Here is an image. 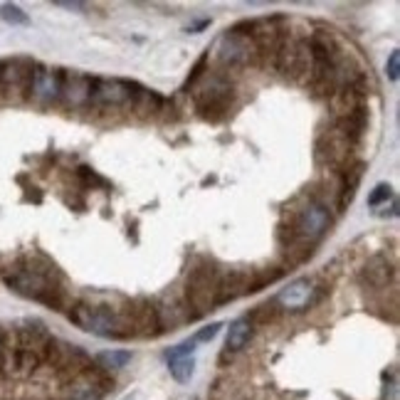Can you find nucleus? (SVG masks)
Listing matches in <instances>:
<instances>
[{"mask_svg": "<svg viewBox=\"0 0 400 400\" xmlns=\"http://www.w3.org/2000/svg\"><path fill=\"white\" fill-rule=\"evenodd\" d=\"M69 321L84 331L104 336V339H131L134 336L126 304H123V309H117L106 307V304L94 307V304L77 302L74 307H69Z\"/></svg>", "mask_w": 400, "mask_h": 400, "instance_id": "obj_1", "label": "nucleus"}, {"mask_svg": "<svg viewBox=\"0 0 400 400\" xmlns=\"http://www.w3.org/2000/svg\"><path fill=\"white\" fill-rule=\"evenodd\" d=\"M294 230L299 237L309 242H319L321 235L327 233L329 225H331V215H329V205L319 203V200H309V205H304L302 210L292 213L290 220H284Z\"/></svg>", "mask_w": 400, "mask_h": 400, "instance_id": "obj_5", "label": "nucleus"}, {"mask_svg": "<svg viewBox=\"0 0 400 400\" xmlns=\"http://www.w3.org/2000/svg\"><path fill=\"white\" fill-rule=\"evenodd\" d=\"M193 104H196L198 114L205 121H222L230 117V111L235 106V86L230 84L225 77H213L208 84H203L193 94Z\"/></svg>", "mask_w": 400, "mask_h": 400, "instance_id": "obj_3", "label": "nucleus"}, {"mask_svg": "<svg viewBox=\"0 0 400 400\" xmlns=\"http://www.w3.org/2000/svg\"><path fill=\"white\" fill-rule=\"evenodd\" d=\"M364 173H366V161L361 158H353L344 171L339 173V185H341V196H339V208H349L353 203V198H356V191L361 180H364Z\"/></svg>", "mask_w": 400, "mask_h": 400, "instance_id": "obj_13", "label": "nucleus"}, {"mask_svg": "<svg viewBox=\"0 0 400 400\" xmlns=\"http://www.w3.org/2000/svg\"><path fill=\"white\" fill-rule=\"evenodd\" d=\"M333 126H336V129H339L341 134L353 143V146H356V143L366 136V129H368V109H366V106H358V109L351 111V114L336 119Z\"/></svg>", "mask_w": 400, "mask_h": 400, "instance_id": "obj_14", "label": "nucleus"}, {"mask_svg": "<svg viewBox=\"0 0 400 400\" xmlns=\"http://www.w3.org/2000/svg\"><path fill=\"white\" fill-rule=\"evenodd\" d=\"M131 361V353L129 351H104L97 356V364L102 370H117V368H123V366Z\"/></svg>", "mask_w": 400, "mask_h": 400, "instance_id": "obj_19", "label": "nucleus"}, {"mask_svg": "<svg viewBox=\"0 0 400 400\" xmlns=\"http://www.w3.org/2000/svg\"><path fill=\"white\" fill-rule=\"evenodd\" d=\"M386 74H388V80L398 82V77H400V52L398 49L390 52L388 62H386Z\"/></svg>", "mask_w": 400, "mask_h": 400, "instance_id": "obj_22", "label": "nucleus"}, {"mask_svg": "<svg viewBox=\"0 0 400 400\" xmlns=\"http://www.w3.org/2000/svg\"><path fill=\"white\" fill-rule=\"evenodd\" d=\"M0 18L10 25H27L30 23V18H27L18 5H3L0 8Z\"/></svg>", "mask_w": 400, "mask_h": 400, "instance_id": "obj_20", "label": "nucleus"}, {"mask_svg": "<svg viewBox=\"0 0 400 400\" xmlns=\"http://www.w3.org/2000/svg\"><path fill=\"white\" fill-rule=\"evenodd\" d=\"M311 284L307 282V279H299V282H294L287 292H282V294L277 296V304L284 309H294V311H299V309L309 307L311 304Z\"/></svg>", "mask_w": 400, "mask_h": 400, "instance_id": "obj_16", "label": "nucleus"}, {"mask_svg": "<svg viewBox=\"0 0 400 400\" xmlns=\"http://www.w3.org/2000/svg\"><path fill=\"white\" fill-rule=\"evenodd\" d=\"M139 84L136 82H121V80H92V92L89 102L106 106H134Z\"/></svg>", "mask_w": 400, "mask_h": 400, "instance_id": "obj_6", "label": "nucleus"}, {"mask_svg": "<svg viewBox=\"0 0 400 400\" xmlns=\"http://www.w3.org/2000/svg\"><path fill=\"white\" fill-rule=\"evenodd\" d=\"M129 307V319L131 327H134V336H158L161 327H158V316H156V304L151 299H131L126 302Z\"/></svg>", "mask_w": 400, "mask_h": 400, "instance_id": "obj_9", "label": "nucleus"}, {"mask_svg": "<svg viewBox=\"0 0 400 400\" xmlns=\"http://www.w3.org/2000/svg\"><path fill=\"white\" fill-rule=\"evenodd\" d=\"M62 80H64V72H62V69H47V67L35 64L30 94L37 102H52V99H57L62 94Z\"/></svg>", "mask_w": 400, "mask_h": 400, "instance_id": "obj_10", "label": "nucleus"}, {"mask_svg": "<svg viewBox=\"0 0 400 400\" xmlns=\"http://www.w3.org/2000/svg\"><path fill=\"white\" fill-rule=\"evenodd\" d=\"M353 148L356 146L333 126L331 131H324V134H319V139H316V146H314L316 163L341 173L353 161Z\"/></svg>", "mask_w": 400, "mask_h": 400, "instance_id": "obj_4", "label": "nucleus"}, {"mask_svg": "<svg viewBox=\"0 0 400 400\" xmlns=\"http://www.w3.org/2000/svg\"><path fill=\"white\" fill-rule=\"evenodd\" d=\"M77 173H80V178L84 180L86 185H104V188H106V180H104V178H99V176H97V173L92 171V168L82 166V168H80V171H77Z\"/></svg>", "mask_w": 400, "mask_h": 400, "instance_id": "obj_24", "label": "nucleus"}, {"mask_svg": "<svg viewBox=\"0 0 400 400\" xmlns=\"http://www.w3.org/2000/svg\"><path fill=\"white\" fill-rule=\"evenodd\" d=\"M390 196H393V191H390V185H386V183L376 185V188H373V193L368 196V205H370V208H378V205L386 203V200H388Z\"/></svg>", "mask_w": 400, "mask_h": 400, "instance_id": "obj_21", "label": "nucleus"}, {"mask_svg": "<svg viewBox=\"0 0 400 400\" xmlns=\"http://www.w3.org/2000/svg\"><path fill=\"white\" fill-rule=\"evenodd\" d=\"M193 351H196V341L188 339L183 344L173 346L171 351L166 353L168 358V370L171 376L178 383H188L193 376V368H196V361H193Z\"/></svg>", "mask_w": 400, "mask_h": 400, "instance_id": "obj_11", "label": "nucleus"}, {"mask_svg": "<svg viewBox=\"0 0 400 400\" xmlns=\"http://www.w3.org/2000/svg\"><path fill=\"white\" fill-rule=\"evenodd\" d=\"M257 292L255 282V270H228L220 272V282H217V307L220 304L237 302L242 296Z\"/></svg>", "mask_w": 400, "mask_h": 400, "instance_id": "obj_7", "label": "nucleus"}, {"mask_svg": "<svg viewBox=\"0 0 400 400\" xmlns=\"http://www.w3.org/2000/svg\"><path fill=\"white\" fill-rule=\"evenodd\" d=\"M156 316H158V327H161V333L168 331V329H178L188 321H196L191 314V307L185 302L183 292H171L156 304Z\"/></svg>", "mask_w": 400, "mask_h": 400, "instance_id": "obj_8", "label": "nucleus"}, {"mask_svg": "<svg viewBox=\"0 0 400 400\" xmlns=\"http://www.w3.org/2000/svg\"><path fill=\"white\" fill-rule=\"evenodd\" d=\"M205 64H208V55H203L200 60H198V64L193 67V72H191V77H188V82H185V89L188 86H196V82L203 77V69H205Z\"/></svg>", "mask_w": 400, "mask_h": 400, "instance_id": "obj_25", "label": "nucleus"}, {"mask_svg": "<svg viewBox=\"0 0 400 400\" xmlns=\"http://www.w3.org/2000/svg\"><path fill=\"white\" fill-rule=\"evenodd\" d=\"M222 329V324H210V327H205L203 331H198L196 336H193V341H196V344H203V341H213L217 336V331H220Z\"/></svg>", "mask_w": 400, "mask_h": 400, "instance_id": "obj_23", "label": "nucleus"}, {"mask_svg": "<svg viewBox=\"0 0 400 400\" xmlns=\"http://www.w3.org/2000/svg\"><path fill=\"white\" fill-rule=\"evenodd\" d=\"M250 336H252V324L247 319H237L230 324L228 329V341H225V351L228 353H237L242 351L247 346V341H250Z\"/></svg>", "mask_w": 400, "mask_h": 400, "instance_id": "obj_17", "label": "nucleus"}, {"mask_svg": "<svg viewBox=\"0 0 400 400\" xmlns=\"http://www.w3.org/2000/svg\"><path fill=\"white\" fill-rule=\"evenodd\" d=\"M393 277H395L393 265H390L383 255L370 257L368 262L364 265V270H361V274H358L361 284H364V287H370V290H386Z\"/></svg>", "mask_w": 400, "mask_h": 400, "instance_id": "obj_12", "label": "nucleus"}, {"mask_svg": "<svg viewBox=\"0 0 400 400\" xmlns=\"http://www.w3.org/2000/svg\"><path fill=\"white\" fill-rule=\"evenodd\" d=\"M217 282H220V270L210 259H200L188 272L183 296L188 307L193 309V319H200V316H205L217 307Z\"/></svg>", "mask_w": 400, "mask_h": 400, "instance_id": "obj_2", "label": "nucleus"}, {"mask_svg": "<svg viewBox=\"0 0 400 400\" xmlns=\"http://www.w3.org/2000/svg\"><path fill=\"white\" fill-rule=\"evenodd\" d=\"M57 5L69 8V10H84V5H82V3H57Z\"/></svg>", "mask_w": 400, "mask_h": 400, "instance_id": "obj_26", "label": "nucleus"}, {"mask_svg": "<svg viewBox=\"0 0 400 400\" xmlns=\"http://www.w3.org/2000/svg\"><path fill=\"white\" fill-rule=\"evenodd\" d=\"M279 314H282V307L277 304V299H272V302H265L259 304V307L252 309V314L245 316L252 327H267V324H272V321H277Z\"/></svg>", "mask_w": 400, "mask_h": 400, "instance_id": "obj_18", "label": "nucleus"}, {"mask_svg": "<svg viewBox=\"0 0 400 400\" xmlns=\"http://www.w3.org/2000/svg\"><path fill=\"white\" fill-rule=\"evenodd\" d=\"M0 349H3V344H0Z\"/></svg>", "mask_w": 400, "mask_h": 400, "instance_id": "obj_27", "label": "nucleus"}, {"mask_svg": "<svg viewBox=\"0 0 400 400\" xmlns=\"http://www.w3.org/2000/svg\"><path fill=\"white\" fill-rule=\"evenodd\" d=\"M89 92H92V77H84V74H64L62 80V94L72 106H80L89 102Z\"/></svg>", "mask_w": 400, "mask_h": 400, "instance_id": "obj_15", "label": "nucleus"}]
</instances>
